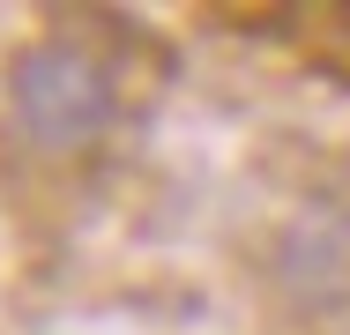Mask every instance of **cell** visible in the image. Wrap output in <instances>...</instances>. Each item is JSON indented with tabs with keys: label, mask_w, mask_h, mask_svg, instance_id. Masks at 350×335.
<instances>
[{
	"label": "cell",
	"mask_w": 350,
	"mask_h": 335,
	"mask_svg": "<svg viewBox=\"0 0 350 335\" xmlns=\"http://www.w3.org/2000/svg\"><path fill=\"white\" fill-rule=\"evenodd\" d=\"M0 97H8V120L30 149L45 157H82L97 149L105 134L120 127L127 112V75L112 60L105 38H75V30H45L30 45L8 53L0 75Z\"/></svg>",
	"instance_id": "6da1fadb"
},
{
	"label": "cell",
	"mask_w": 350,
	"mask_h": 335,
	"mask_svg": "<svg viewBox=\"0 0 350 335\" xmlns=\"http://www.w3.org/2000/svg\"><path fill=\"white\" fill-rule=\"evenodd\" d=\"M224 23H246V30H306L291 45L313 67H328V75L350 82V8H224Z\"/></svg>",
	"instance_id": "7a4b0ae2"
}]
</instances>
